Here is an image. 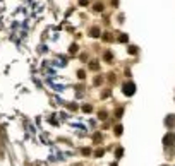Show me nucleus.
<instances>
[{
	"mask_svg": "<svg viewBox=\"0 0 175 166\" xmlns=\"http://www.w3.org/2000/svg\"><path fill=\"white\" fill-rule=\"evenodd\" d=\"M95 142H101V134H95Z\"/></svg>",
	"mask_w": 175,
	"mask_h": 166,
	"instance_id": "nucleus-9",
	"label": "nucleus"
},
{
	"mask_svg": "<svg viewBox=\"0 0 175 166\" xmlns=\"http://www.w3.org/2000/svg\"><path fill=\"white\" fill-rule=\"evenodd\" d=\"M108 96H110V91H105V93H103V96H101V98H108Z\"/></svg>",
	"mask_w": 175,
	"mask_h": 166,
	"instance_id": "nucleus-17",
	"label": "nucleus"
},
{
	"mask_svg": "<svg viewBox=\"0 0 175 166\" xmlns=\"http://www.w3.org/2000/svg\"><path fill=\"white\" fill-rule=\"evenodd\" d=\"M129 53H137V48L136 46H129Z\"/></svg>",
	"mask_w": 175,
	"mask_h": 166,
	"instance_id": "nucleus-13",
	"label": "nucleus"
},
{
	"mask_svg": "<svg viewBox=\"0 0 175 166\" xmlns=\"http://www.w3.org/2000/svg\"><path fill=\"white\" fill-rule=\"evenodd\" d=\"M105 60L106 62H112V53H110V51H106L105 53Z\"/></svg>",
	"mask_w": 175,
	"mask_h": 166,
	"instance_id": "nucleus-8",
	"label": "nucleus"
},
{
	"mask_svg": "<svg viewBox=\"0 0 175 166\" xmlns=\"http://www.w3.org/2000/svg\"><path fill=\"white\" fill-rule=\"evenodd\" d=\"M174 122H175V115H168L167 118H165V125H167V127H174Z\"/></svg>",
	"mask_w": 175,
	"mask_h": 166,
	"instance_id": "nucleus-3",
	"label": "nucleus"
},
{
	"mask_svg": "<svg viewBox=\"0 0 175 166\" xmlns=\"http://www.w3.org/2000/svg\"><path fill=\"white\" fill-rule=\"evenodd\" d=\"M112 166H117V163H112Z\"/></svg>",
	"mask_w": 175,
	"mask_h": 166,
	"instance_id": "nucleus-19",
	"label": "nucleus"
},
{
	"mask_svg": "<svg viewBox=\"0 0 175 166\" xmlns=\"http://www.w3.org/2000/svg\"><path fill=\"white\" fill-rule=\"evenodd\" d=\"M122 93H124V96H127V98L134 96V93H136V84H134L132 81L124 82V86H122Z\"/></svg>",
	"mask_w": 175,
	"mask_h": 166,
	"instance_id": "nucleus-1",
	"label": "nucleus"
},
{
	"mask_svg": "<svg viewBox=\"0 0 175 166\" xmlns=\"http://www.w3.org/2000/svg\"><path fill=\"white\" fill-rule=\"evenodd\" d=\"M89 67H91L93 70H98V63H96V62H91V63H89Z\"/></svg>",
	"mask_w": 175,
	"mask_h": 166,
	"instance_id": "nucleus-11",
	"label": "nucleus"
},
{
	"mask_svg": "<svg viewBox=\"0 0 175 166\" xmlns=\"http://www.w3.org/2000/svg\"><path fill=\"white\" fill-rule=\"evenodd\" d=\"M83 111H86V113H91L93 108L89 106V104H84V106H83Z\"/></svg>",
	"mask_w": 175,
	"mask_h": 166,
	"instance_id": "nucleus-7",
	"label": "nucleus"
},
{
	"mask_svg": "<svg viewBox=\"0 0 175 166\" xmlns=\"http://www.w3.org/2000/svg\"><path fill=\"white\" fill-rule=\"evenodd\" d=\"M119 41L120 43H127V41H129V36H127V35H120L119 36Z\"/></svg>",
	"mask_w": 175,
	"mask_h": 166,
	"instance_id": "nucleus-5",
	"label": "nucleus"
},
{
	"mask_svg": "<svg viewBox=\"0 0 175 166\" xmlns=\"http://www.w3.org/2000/svg\"><path fill=\"white\" fill-rule=\"evenodd\" d=\"M115 134H117V135H120V134H122V125H119V127L115 129Z\"/></svg>",
	"mask_w": 175,
	"mask_h": 166,
	"instance_id": "nucleus-14",
	"label": "nucleus"
},
{
	"mask_svg": "<svg viewBox=\"0 0 175 166\" xmlns=\"http://www.w3.org/2000/svg\"><path fill=\"white\" fill-rule=\"evenodd\" d=\"M95 9H96V10H103V5H101V4H96V5H95Z\"/></svg>",
	"mask_w": 175,
	"mask_h": 166,
	"instance_id": "nucleus-15",
	"label": "nucleus"
},
{
	"mask_svg": "<svg viewBox=\"0 0 175 166\" xmlns=\"http://www.w3.org/2000/svg\"><path fill=\"white\" fill-rule=\"evenodd\" d=\"M98 117L101 118V120H105V118H106V111H100V113H98Z\"/></svg>",
	"mask_w": 175,
	"mask_h": 166,
	"instance_id": "nucleus-12",
	"label": "nucleus"
},
{
	"mask_svg": "<svg viewBox=\"0 0 175 166\" xmlns=\"http://www.w3.org/2000/svg\"><path fill=\"white\" fill-rule=\"evenodd\" d=\"M115 156H117V158H122V156H124V149H122V147H119V149H117V152H115Z\"/></svg>",
	"mask_w": 175,
	"mask_h": 166,
	"instance_id": "nucleus-6",
	"label": "nucleus"
},
{
	"mask_svg": "<svg viewBox=\"0 0 175 166\" xmlns=\"http://www.w3.org/2000/svg\"><path fill=\"white\" fill-rule=\"evenodd\" d=\"M77 76L81 77V79H84V72H83V70H79V72H77Z\"/></svg>",
	"mask_w": 175,
	"mask_h": 166,
	"instance_id": "nucleus-16",
	"label": "nucleus"
},
{
	"mask_svg": "<svg viewBox=\"0 0 175 166\" xmlns=\"http://www.w3.org/2000/svg\"><path fill=\"white\" fill-rule=\"evenodd\" d=\"M95 156H96V158H101V156H103V149H98V151L95 152Z\"/></svg>",
	"mask_w": 175,
	"mask_h": 166,
	"instance_id": "nucleus-10",
	"label": "nucleus"
},
{
	"mask_svg": "<svg viewBox=\"0 0 175 166\" xmlns=\"http://www.w3.org/2000/svg\"><path fill=\"white\" fill-rule=\"evenodd\" d=\"M174 140H175V135H174V134H167V135H165V139H163V145H170Z\"/></svg>",
	"mask_w": 175,
	"mask_h": 166,
	"instance_id": "nucleus-2",
	"label": "nucleus"
},
{
	"mask_svg": "<svg viewBox=\"0 0 175 166\" xmlns=\"http://www.w3.org/2000/svg\"><path fill=\"white\" fill-rule=\"evenodd\" d=\"M122 113H124V110H122V108H119V111H117V117H122Z\"/></svg>",
	"mask_w": 175,
	"mask_h": 166,
	"instance_id": "nucleus-18",
	"label": "nucleus"
},
{
	"mask_svg": "<svg viewBox=\"0 0 175 166\" xmlns=\"http://www.w3.org/2000/svg\"><path fill=\"white\" fill-rule=\"evenodd\" d=\"M89 35H91L93 38H98V36H100V29H98V28H91Z\"/></svg>",
	"mask_w": 175,
	"mask_h": 166,
	"instance_id": "nucleus-4",
	"label": "nucleus"
},
{
	"mask_svg": "<svg viewBox=\"0 0 175 166\" xmlns=\"http://www.w3.org/2000/svg\"><path fill=\"white\" fill-rule=\"evenodd\" d=\"M163 166H165V165H163Z\"/></svg>",
	"mask_w": 175,
	"mask_h": 166,
	"instance_id": "nucleus-20",
	"label": "nucleus"
}]
</instances>
